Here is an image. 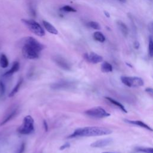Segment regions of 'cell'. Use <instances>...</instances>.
<instances>
[{
    "mask_svg": "<svg viewBox=\"0 0 153 153\" xmlns=\"http://www.w3.org/2000/svg\"><path fill=\"white\" fill-rule=\"evenodd\" d=\"M112 131L105 127H86L75 130L68 138H73L78 136H96L110 135Z\"/></svg>",
    "mask_w": 153,
    "mask_h": 153,
    "instance_id": "6da1fadb",
    "label": "cell"
},
{
    "mask_svg": "<svg viewBox=\"0 0 153 153\" xmlns=\"http://www.w3.org/2000/svg\"><path fill=\"white\" fill-rule=\"evenodd\" d=\"M22 23L26 26L29 31L38 37H43L45 35V31L41 27V25L36 21L32 19H22Z\"/></svg>",
    "mask_w": 153,
    "mask_h": 153,
    "instance_id": "7a4b0ae2",
    "label": "cell"
},
{
    "mask_svg": "<svg viewBox=\"0 0 153 153\" xmlns=\"http://www.w3.org/2000/svg\"><path fill=\"white\" fill-rule=\"evenodd\" d=\"M34 121L31 116H27L23 119L22 124L18 129V132L23 135H28L34 131Z\"/></svg>",
    "mask_w": 153,
    "mask_h": 153,
    "instance_id": "3957f363",
    "label": "cell"
},
{
    "mask_svg": "<svg viewBox=\"0 0 153 153\" xmlns=\"http://www.w3.org/2000/svg\"><path fill=\"white\" fill-rule=\"evenodd\" d=\"M123 83L129 87H139L144 85L143 80L138 76H126L121 77Z\"/></svg>",
    "mask_w": 153,
    "mask_h": 153,
    "instance_id": "277c9868",
    "label": "cell"
},
{
    "mask_svg": "<svg viewBox=\"0 0 153 153\" xmlns=\"http://www.w3.org/2000/svg\"><path fill=\"white\" fill-rule=\"evenodd\" d=\"M22 52L23 57L28 59H38L40 56V53L34 47L25 43L22 49Z\"/></svg>",
    "mask_w": 153,
    "mask_h": 153,
    "instance_id": "5b68a950",
    "label": "cell"
},
{
    "mask_svg": "<svg viewBox=\"0 0 153 153\" xmlns=\"http://www.w3.org/2000/svg\"><path fill=\"white\" fill-rule=\"evenodd\" d=\"M85 114L89 117L98 118H105L111 116L110 113H108L103 108L100 106L90 108V109L86 111Z\"/></svg>",
    "mask_w": 153,
    "mask_h": 153,
    "instance_id": "8992f818",
    "label": "cell"
},
{
    "mask_svg": "<svg viewBox=\"0 0 153 153\" xmlns=\"http://www.w3.org/2000/svg\"><path fill=\"white\" fill-rule=\"evenodd\" d=\"M84 57L86 61L91 63H93V64H96V63H98L103 61L102 57L93 52L85 53Z\"/></svg>",
    "mask_w": 153,
    "mask_h": 153,
    "instance_id": "52a82bcc",
    "label": "cell"
},
{
    "mask_svg": "<svg viewBox=\"0 0 153 153\" xmlns=\"http://www.w3.org/2000/svg\"><path fill=\"white\" fill-rule=\"evenodd\" d=\"M53 61L62 69L67 70V71H69V70L71 69V67H70L68 62L64 58H63L62 57L57 56L54 57Z\"/></svg>",
    "mask_w": 153,
    "mask_h": 153,
    "instance_id": "ba28073f",
    "label": "cell"
},
{
    "mask_svg": "<svg viewBox=\"0 0 153 153\" xmlns=\"http://www.w3.org/2000/svg\"><path fill=\"white\" fill-rule=\"evenodd\" d=\"M112 142V139L111 138H106L99 140L92 143L90 146L93 148H102L110 145Z\"/></svg>",
    "mask_w": 153,
    "mask_h": 153,
    "instance_id": "9c48e42d",
    "label": "cell"
},
{
    "mask_svg": "<svg viewBox=\"0 0 153 153\" xmlns=\"http://www.w3.org/2000/svg\"><path fill=\"white\" fill-rule=\"evenodd\" d=\"M124 122L127 123H130L132 124H135L138 126H140L142 127V128L146 129V130H148L150 131H152V129L151 128V127L148 126L147 124H146L144 122H142V121H139V120H124Z\"/></svg>",
    "mask_w": 153,
    "mask_h": 153,
    "instance_id": "30bf717a",
    "label": "cell"
},
{
    "mask_svg": "<svg viewBox=\"0 0 153 153\" xmlns=\"http://www.w3.org/2000/svg\"><path fill=\"white\" fill-rule=\"evenodd\" d=\"M73 83L67 81H62L57 83L53 84L51 86L53 89H63V88H70L73 86Z\"/></svg>",
    "mask_w": 153,
    "mask_h": 153,
    "instance_id": "8fae6325",
    "label": "cell"
},
{
    "mask_svg": "<svg viewBox=\"0 0 153 153\" xmlns=\"http://www.w3.org/2000/svg\"><path fill=\"white\" fill-rule=\"evenodd\" d=\"M43 24L44 27L45 28V29L50 34H55V35H57V34H58V31H57L56 28L49 22L45 21H43Z\"/></svg>",
    "mask_w": 153,
    "mask_h": 153,
    "instance_id": "7c38bea8",
    "label": "cell"
},
{
    "mask_svg": "<svg viewBox=\"0 0 153 153\" xmlns=\"http://www.w3.org/2000/svg\"><path fill=\"white\" fill-rule=\"evenodd\" d=\"M19 68H20V64H19V63L17 61L13 63V64L12 67L8 71H7L4 74V76H10L13 75L14 73H15L16 72L18 71V70L19 69Z\"/></svg>",
    "mask_w": 153,
    "mask_h": 153,
    "instance_id": "4fadbf2b",
    "label": "cell"
},
{
    "mask_svg": "<svg viewBox=\"0 0 153 153\" xmlns=\"http://www.w3.org/2000/svg\"><path fill=\"white\" fill-rule=\"evenodd\" d=\"M117 25L118 29L120 30L121 33H122L124 37H127V35H128V28H127L126 24L124 23L122 21H117Z\"/></svg>",
    "mask_w": 153,
    "mask_h": 153,
    "instance_id": "5bb4252c",
    "label": "cell"
},
{
    "mask_svg": "<svg viewBox=\"0 0 153 153\" xmlns=\"http://www.w3.org/2000/svg\"><path fill=\"white\" fill-rule=\"evenodd\" d=\"M9 64L7 57L5 55L2 53L0 55V66L3 68H6Z\"/></svg>",
    "mask_w": 153,
    "mask_h": 153,
    "instance_id": "9a60e30c",
    "label": "cell"
},
{
    "mask_svg": "<svg viewBox=\"0 0 153 153\" xmlns=\"http://www.w3.org/2000/svg\"><path fill=\"white\" fill-rule=\"evenodd\" d=\"M105 98H106V100H108V101L110 102H111V104H112L113 105H116V106H117L118 108H119L121 110H122V111H123L124 112H125V113H127V110H126V108H124V106L122 104H120V102H118V101H117V100H114V99H112V98H109V97H106Z\"/></svg>",
    "mask_w": 153,
    "mask_h": 153,
    "instance_id": "2e32d148",
    "label": "cell"
},
{
    "mask_svg": "<svg viewBox=\"0 0 153 153\" xmlns=\"http://www.w3.org/2000/svg\"><path fill=\"white\" fill-rule=\"evenodd\" d=\"M101 71L103 73H108L112 71V67L110 63L104 62L101 65Z\"/></svg>",
    "mask_w": 153,
    "mask_h": 153,
    "instance_id": "e0dca14e",
    "label": "cell"
},
{
    "mask_svg": "<svg viewBox=\"0 0 153 153\" xmlns=\"http://www.w3.org/2000/svg\"><path fill=\"white\" fill-rule=\"evenodd\" d=\"M93 38L95 40L100 43H104L105 41V37L100 32H96L93 34Z\"/></svg>",
    "mask_w": 153,
    "mask_h": 153,
    "instance_id": "ac0fdd59",
    "label": "cell"
},
{
    "mask_svg": "<svg viewBox=\"0 0 153 153\" xmlns=\"http://www.w3.org/2000/svg\"><path fill=\"white\" fill-rule=\"evenodd\" d=\"M22 82H23V79L22 78H21L20 80H19V81H18L17 84L16 85V86L14 87V88L13 89L12 91L10 92V93L9 94V97H13L16 93H17V92L19 90V88H20L22 84Z\"/></svg>",
    "mask_w": 153,
    "mask_h": 153,
    "instance_id": "d6986e66",
    "label": "cell"
},
{
    "mask_svg": "<svg viewBox=\"0 0 153 153\" xmlns=\"http://www.w3.org/2000/svg\"><path fill=\"white\" fill-rule=\"evenodd\" d=\"M16 114V110H14L13 111H12L8 116L6 117L4 120L3 121V122L1 123V124H0V126H3L4 124H5V123H7L9 121H10L11 118H13V117L15 116V115Z\"/></svg>",
    "mask_w": 153,
    "mask_h": 153,
    "instance_id": "ffe728a7",
    "label": "cell"
},
{
    "mask_svg": "<svg viewBox=\"0 0 153 153\" xmlns=\"http://www.w3.org/2000/svg\"><path fill=\"white\" fill-rule=\"evenodd\" d=\"M136 152H141L144 153H153L152 148H145V147H136L135 148Z\"/></svg>",
    "mask_w": 153,
    "mask_h": 153,
    "instance_id": "44dd1931",
    "label": "cell"
},
{
    "mask_svg": "<svg viewBox=\"0 0 153 153\" xmlns=\"http://www.w3.org/2000/svg\"><path fill=\"white\" fill-rule=\"evenodd\" d=\"M88 26L89 27H90L94 29H100V27L99 24L98 22H90L88 23Z\"/></svg>",
    "mask_w": 153,
    "mask_h": 153,
    "instance_id": "7402d4cb",
    "label": "cell"
},
{
    "mask_svg": "<svg viewBox=\"0 0 153 153\" xmlns=\"http://www.w3.org/2000/svg\"><path fill=\"white\" fill-rule=\"evenodd\" d=\"M61 10L66 12H76V10L69 5H65L61 9Z\"/></svg>",
    "mask_w": 153,
    "mask_h": 153,
    "instance_id": "603a6c76",
    "label": "cell"
},
{
    "mask_svg": "<svg viewBox=\"0 0 153 153\" xmlns=\"http://www.w3.org/2000/svg\"><path fill=\"white\" fill-rule=\"evenodd\" d=\"M148 50H149V54L151 57L153 55V43H152V40L151 37L150 38L149 40V46H148Z\"/></svg>",
    "mask_w": 153,
    "mask_h": 153,
    "instance_id": "cb8c5ba5",
    "label": "cell"
},
{
    "mask_svg": "<svg viewBox=\"0 0 153 153\" xmlns=\"http://www.w3.org/2000/svg\"><path fill=\"white\" fill-rule=\"evenodd\" d=\"M5 88L3 82L0 81V95H3L5 93Z\"/></svg>",
    "mask_w": 153,
    "mask_h": 153,
    "instance_id": "d4e9b609",
    "label": "cell"
},
{
    "mask_svg": "<svg viewBox=\"0 0 153 153\" xmlns=\"http://www.w3.org/2000/svg\"><path fill=\"white\" fill-rule=\"evenodd\" d=\"M70 145H70V144L69 142H67L65 144H63V145H62L59 149H60V150H64L65 149L70 147Z\"/></svg>",
    "mask_w": 153,
    "mask_h": 153,
    "instance_id": "484cf974",
    "label": "cell"
},
{
    "mask_svg": "<svg viewBox=\"0 0 153 153\" xmlns=\"http://www.w3.org/2000/svg\"><path fill=\"white\" fill-rule=\"evenodd\" d=\"M25 144L23 142L21 146L20 149H19V150L18 151L17 153H23L25 150Z\"/></svg>",
    "mask_w": 153,
    "mask_h": 153,
    "instance_id": "4316f807",
    "label": "cell"
},
{
    "mask_svg": "<svg viewBox=\"0 0 153 153\" xmlns=\"http://www.w3.org/2000/svg\"><path fill=\"white\" fill-rule=\"evenodd\" d=\"M145 91L151 94H152V88H146L145 89Z\"/></svg>",
    "mask_w": 153,
    "mask_h": 153,
    "instance_id": "83f0119b",
    "label": "cell"
},
{
    "mask_svg": "<svg viewBox=\"0 0 153 153\" xmlns=\"http://www.w3.org/2000/svg\"><path fill=\"white\" fill-rule=\"evenodd\" d=\"M43 124H44V128H45L46 132H47L48 130V125H47V123H46V122L45 120H44Z\"/></svg>",
    "mask_w": 153,
    "mask_h": 153,
    "instance_id": "f1b7e54d",
    "label": "cell"
},
{
    "mask_svg": "<svg viewBox=\"0 0 153 153\" xmlns=\"http://www.w3.org/2000/svg\"><path fill=\"white\" fill-rule=\"evenodd\" d=\"M134 47H135V49H138L139 47V43L138 42H136L135 44H134Z\"/></svg>",
    "mask_w": 153,
    "mask_h": 153,
    "instance_id": "f546056e",
    "label": "cell"
},
{
    "mask_svg": "<svg viewBox=\"0 0 153 153\" xmlns=\"http://www.w3.org/2000/svg\"><path fill=\"white\" fill-rule=\"evenodd\" d=\"M104 13H105V15L107 17H110V14L109 13H108L107 12V11H104Z\"/></svg>",
    "mask_w": 153,
    "mask_h": 153,
    "instance_id": "4dcf8cb0",
    "label": "cell"
},
{
    "mask_svg": "<svg viewBox=\"0 0 153 153\" xmlns=\"http://www.w3.org/2000/svg\"><path fill=\"white\" fill-rule=\"evenodd\" d=\"M119 1L122 3H125L126 1V0H119Z\"/></svg>",
    "mask_w": 153,
    "mask_h": 153,
    "instance_id": "1f68e13d",
    "label": "cell"
},
{
    "mask_svg": "<svg viewBox=\"0 0 153 153\" xmlns=\"http://www.w3.org/2000/svg\"><path fill=\"white\" fill-rule=\"evenodd\" d=\"M102 153H114V152H102Z\"/></svg>",
    "mask_w": 153,
    "mask_h": 153,
    "instance_id": "d6a6232c",
    "label": "cell"
}]
</instances>
